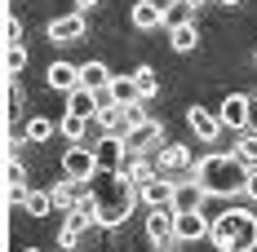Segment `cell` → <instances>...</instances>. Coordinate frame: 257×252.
Listing matches in <instances>:
<instances>
[{
	"instance_id": "22",
	"label": "cell",
	"mask_w": 257,
	"mask_h": 252,
	"mask_svg": "<svg viewBox=\"0 0 257 252\" xmlns=\"http://www.w3.org/2000/svg\"><path fill=\"white\" fill-rule=\"evenodd\" d=\"M89 128H93V120H84V115H71V111H67V115H62V124H58V133L76 146V142H84V137H89Z\"/></svg>"
},
{
	"instance_id": "15",
	"label": "cell",
	"mask_w": 257,
	"mask_h": 252,
	"mask_svg": "<svg viewBox=\"0 0 257 252\" xmlns=\"http://www.w3.org/2000/svg\"><path fill=\"white\" fill-rule=\"evenodd\" d=\"M45 80H49V89H58V93H76L80 89V67H71V62H53L49 71H45Z\"/></svg>"
},
{
	"instance_id": "30",
	"label": "cell",
	"mask_w": 257,
	"mask_h": 252,
	"mask_svg": "<svg viewBox=\"0 0 257 252\" xmlns=\"http://www.w3.org/2000/svg\"><path fill=\"white\" fill-rule=\"evenodd\" d=\"M5 40H9V45H23V23H18L14 14H9V23H5Z\"/></svg>"
},
{
	"instance_id": "3",
	"label": "cell",
	"mask_w": 257,
	"mask_h": 252,
	"mask_svg": "<svg viewBox=\"0 0 257 252\" xmlns=\"http://www.w3.org/2000/svg\"><path fill=\"white\" fill-rule=\"evenodd\" d=\"M208 239L217 252H257V217L248 208H226L222 217H213Z\"/></svg>"
},
{
	"instance_id": "9",
	"label": "cell",
	"mask_w": 257,
	"mask_h": 252,
	"mask_svg": "<svg viewBox=\"0 0 257 252\" xmlns=\"http://www.w3.org/2000/svg\"><path fill=\"white\" fill-rule=\"evenodd\" d=\"M195 164L200 159H191V146H160V155H155V168H160V177L169 173H195Z\"/></svg>"
},
{
	"instance_id": "16",
	"label": "cell",
	"mask_w": 257,
	"mask_h": 252,
	"mask_svg": "<svg viewBox=\"0 0 257 252\" xmlns=\"http://www.w3.org/2000/svg\"><path fill=\"white\" fill-rule=\"evenodd\" d=\"M173 186H178V181H169V177H155V181H147L138 195L147 199V208H169V203H173Z\"/></svg>"
},
{
	"instance_id": "20",
	"label": "cell",
	"mask_w": 257,
	"mask_h": 252,
	"mask_svg": "<svg viewBox=\"0 0 257 252\" xmlns=\"http://www.w3.org/2000/svg\"><path fill=\"white\" fill-rule=\"evenodd\" d=\"M111 98H115V106H138V102H147L133 76H115L111 80Z\"/></svg>"
},
{
	"instance_id": "26",
	"label": "cell",
	"mask_w": 257,
	"mask_h": 252,
	"mask_svg": "<svg viewBox=\"0 0 257 252\" xmlns=\"http://www.w3.org/2000/svg\"><path fill=\"white\" fill-rule=\"evenodd\" d=\"M23 208H27V217H49V212H53V195H49V190H31Z\"/></svg>"
},
{
	"instance_id": "32",
	"label": "cell",
	"mask_w": 257,
	"mask_h": 252,
	"mask_svg": "<svg viewBox=\"0 0 257 252\" xmlns=\"http://www.w3.org/2000/svg\"><path fill=\"white\" fill-rule=\"evenodd\" d=\"M248 128L257 133V93H248Z\"/></svg>"
},
{
	"instance_id": "33",
	"label": "cell",
	"mask_w": 257,
	"mask_h": 252,
	"mask_svg": "<svg viewBox=\"0 0 257 252\" xmlns=\"http://www.w3.org/2000/svg\"><path fill=\"white\" fill-rule=\"evenodd\" d=\"M248 199H257V168H248V190H244Z\"/></svg>"
},
{
	"instance_id": "37",
	"label": "cell",
	"mask_w": 257,
	"mask_h": 252,
	"mask_svg": "<svg viewBox=\"0 0 257 252\" xmlns=\"http://www.w3.org/2000/svg\"><path fill=\"white\" fill-rule=\"evenodd\" d=\"M27 252H40V248H27Z\"/></svg>"
},
{
	"instance_id": "19",
	"label": "cell",
	"mask_w": 257,
	"mask_h": 252,
	"mask_svg": "<svg viewBox=\"0 0 257 252\" xmlns=\"http://www.w3.org/2000/svg\"><path fill=\"white\" fill-rule=\"evenodd\" d=\"M5 195H9V203H27V173L18 159H9V168H5Z\"/></svg>"
},
{
	"instance_id": "25",
	"label": "cell",
	"mask_w": 257,
	"mask_h": 252,
	"mask_svg": "<svg viewBox=\"0 0 257 252\" xmlns=\"http://www.w3.org/2000/svg\"><path fill=\"white\" fill-rule=\"evenodd\" d=\"M235 159H239V164H248V168H257V133L253 128H244V137H239V142H235Z\"/></svg>"
},
{
	"instance_id": "17",
	"label": "cell",
	"mask_w": 257,
	"mask_h": 252,
	"mask_svg": "<svg viewBox=\"0 0 257 252\" xmlns=\"http://www.w3.org/2000/svg\"><path fill=\"white\" fill-rule=\"evenodd\" d=\"M133 27H138V31H155V27H164V5H155V0H138V5H133Z\"/></svg>"
},
{
	"instance_id": "36",
	"label": "cell",
	"mask_w": 257,
	"mask_h": 252,
	"mask_svg": "<svg viewBox=\"0 0 257 252\" xmlns=\"http://www.w3.org/2000/svg\"><path fill=\"white\" fill-rule=\"evenodd\" d=\"M76 5H84V9H89V5H98V0H76Z\"/></svg>"
},
{
	"instance_id": "18",
	"label": "cell",
	"mask_w": 257,
	"mask_h": 252,
	"mask_svg": "<svg viewBox=\"0 0 257 252\" xmlns=\"http://www.w3.org/2000/svg\"><path fill=\"white\" fill-rule=\"evenodd\" d=\"M111 71H106V62H84L80 67V89H89V93H102V89H111Z\"/></svg>"
},
{
	"instance_id": "13",
	"label": "cell",
	"mask_w": 257,
	"mask_h": 252,
	"mask_svg": "<svg viewBox=\"0 0 257 252\" xmlns=\"http://www.w3.org/2000/svg\"><path fill=\"white\" fill-rule=\"evenodd\" d=\"M217 120H222L226 128H248V93H226Z\"/></svg>"
},
{
	"instance_id": "8",
	"label": "cell",
	"mask_w": 257,
	"mask_h": 252,
	"mask_svg": "<svg viewBox=\"0 0 257 252\" xmlns=\"http://www.w3.org/2000/svg\"><path fill=\"white\" fill-rule=\"evenodd\" d=\"M204 199H208V190L191 177V181H178V186H173V203H169V208L182 217V212H200V208H204Z\"/></svg>"
},
{
	"instance_id": "35",
	"label": "cell",
	"mask_w": 257,
	"mask_h": 252,
	"mask_svg": "<svg viewBox=\"0 0 257 252\" xmlns=\"http://www.w3.org/2000/svg\"><path fill=\"white\" fill-rule=\"evenodd\" d=\"M186 5H191V9H195V5H208V0H186Z\"/></svg>"
},
{
	"instance_id": "10",
	"label": "cell",
	"mask_w": 257,
	"mask_h": 252,
	"mask_svg": "<svg viewBox=\"0 0 257 252\" xmlns=\"http://www.w3.org/2000/svg\"><path fill=\"white\" fill-rule=\"evenodd\" d=\"M208 230H213V217H204V212H182L178 221H173V234H178L182 243L208 239Z\"/></svg>"
},
{
	"instance_id": "27",
	"label": "cell",
	"mask_w": 257,
	"mask_h": 252,
	"mask_svg": "<svg viewBox=\"0 0 257 252\" xmlns=\"http://www.w3.org/2000/svg\"><path fill=\"white\" fill-rule=\"evenodd\" d=\"M182 23H191V5H186V0H169V5H164V27L173 31V27H182Z\"/></svg>"
},
{
	"instance_id": "34",
	"label": "cell",
	"mask_w": 257,
	"mask_h": 252,
	"mask_svg": "<svg viewBox=\"0 0 257 252\" xmlns=\"http://www.w3.org/2000/svg\"><path fill=\"white\" fill-rule=\"evenodd\" d=\"M217 5H244V0H217Z\"/></svg>"
},
{
	"instance_id": "1",
	"label": "cell",
	"mask_w": 257,
	"mask_h": 252,
	"mask_svg": "<svg viewBox=\"0 0 257 252\" xmlns=\"http://www.w3.org/2000/svg\"><path fill=\"white\" fill-rule=\"evenodd\" d=\"M89 190H93V203H98V221L106 230H115V226L128 221L133 199H138V186L128 181V173H98L89 181Z\"/></svg>"
},
{
	"instance_id": "5",
	"label": "cell",
	"mask_w": 257,
	"mask_h": 252,
	"mask_svg": "<svg viewBox=\"0 0 257 252\" xmlns=\"http://www.w3.org/2000/svg\"><path fill=\"white\" fill-rule=\"evenodd\" d=\"M124 146H128V155H160V146H164V124L160 120L133 124L124 133Z\"/></svg>"
},
{
	"instance_id": "29",
	"label": "cell",
	"mask_w": 257,
	"mask_h": 252,
	"mask_svg": "<svg viewBox=\"0 0 257 252\" xmlns=\"http://www.w3.org/2000/svg\"><path fill=\"white\" fill-rule=\"evenodd\" d=\"M23 67H27V49H23V45H5V71L18 76Z\"/></svg>"
},
{
	"instance_id": "14",
	"label": "cell",
	"mask_w": 257,
	"mask_h": 252,
	"mask_svg": "<svg viewBox=\"0 0 257 252\" xmlns=\"http://www.w3.org/2000/svg\"><path fill=\"white\" fill-rule=\"evenodd\" d=\"M49 195H53V208H58V212H71V208L89 195V181H71V177H67V181H58V186H53Z\"/></svg>"
},
{
	"instance_id": "2",
	"label": "cell",
	"mask_w": 257,
	"mask_h": 252,
	"mask_svg": "<svg viewBox=\"0 0 257 252\" xmlns=\"http://www.w3.org/2000/svg\"><path fill=\"white\" fill-rule=\"evenodd\" d=\"M191 177L208 195H239V190H248V164H239L235 155H204Z\"/></svg>"
},
{
	"instance_id": "24",
	"label": "cell",
	"mask_w": 257,
	"mask_h": 252,
	"mask_svg": "<svg viewBox=\"0 0 257 252\" xmlns=\"http://www.w3.org/2000/svg\"><path fill=\"white\" fill-rule=\"evenodd\" d=\"M53 133H58V124H53V120H45V115H31V120H27V128H23L27 142H49Z\"/></svg>"
},
{
	"instance_id": "31",
	"label": "cell",
	"mask_w": 257,
	"mask_h": 252,
	"mask_svg": "<svg viewBox=\"0 0 257 252\" xmlns=\"http://www.w3.org/2000/svg\"><path fill=\"white\" fill-rule=\"evenodd\" d=\"M58 243H62V248L71 252V248H76V243H80V230H71V226H62V234H58Z\"/></svg>"
},
{
	"instance_id": "21",
	"label": "cell",
	"mask_w": 257,
	"mask_h": 252,
	"mask_svg": "<svg viewBox=\"0 0 257 252\" xmlns=\"http://www.w3.org/2000/svg\"><path fill=\"white\" fill-rule=\"evenodd\" d=\"M67 111L71 115H84V120H98V93H89V89H76V93H67Z\"/></svg>"
},
{
	"instance_id": "4",
	"label": "cell",
	"mask_w": 257,
	"mask_h": 252,
	"mask_svg": "<svg viewBox=\"0 0 257 252\" xmlns=\"http://www.w3.org/2000/svg\"><path fill=\"white\" fill-rule=\"evenodd\" d=\"M62 177H71V181H93V177H98V155H93V146H84V142L67 146V151H62Z\"/></svg>"
},
{
	"instance_id": "6",
	"label": "cell",
	"mask_w": 257,
	"mask_h": 252,
	"mask_svg": "<svg viewBox=\"0 0 257 252\" xmlns=\"http://www.w3.org/2000/svg\"><path fill=\"white\" fill-rule=\"evenodd\" d=\"M93 155H98V173H124V164H128L124 137H111V133L93 142Z\"/></svg>"
},
{
	"instance_id": "23",
	"label": "cell",
	"mask_w": 257,
	"mask_h": 252,
	"mask_svg": "<svg viewBox=\"0 0 257 252\" xmlns=\"http://www.w3.org/2000/svg\"><path fill=\"white\" fill-rule=\"evenodd\" d=\"M169 45H173L178 53H191L195 45H200V31H195V23H182V27H173V31H169Z\"/></svg>"
},
{
	"instance_id": "11",
	"label": "cell",
	"mask_w": 257,
	"mask_h": 252,
	"mask_svg": "<svg viewBox=\"0 0 257 252\" xmlns=\"http://www.w3.org/2000/svg\"><path fill=\"white\" fill-rule=\"evenodd\" d=\"M186 124H191V133H195L200 142H217V133H222L217 111H204V106H191V111H186Z\"/></svg>"
},
{
	"instance_id": "12",
	"label": "cell",
	"mask_w": 257,
	"mask_h": 252,
	"mask_svg": "<svg viewBox=\"0 0 257 252\" xmlns=\"http://www.w3.org/2000/svg\"><path fill=\"white\" fill-rule=\"evenodd\" d=\"M49 40H53V45H76V40H84V18H80V14L53 18V23H49Z\"/></svg>"
},
{
	"instance_id": "28",
	"label": "cell",
	"mask_w": 257,
	"mask_h": 252,
	"mask_svg": "<svg viewBox=\"0 0 257 252\" xmlns=\"http://www.w3.org/2000/svg\"><path fill=\"white\" fill-rule=\"evenodd\" d=\"M133 80H138L142 98H155V93H160V80H155V67H138V71H133Z\"/></svg>"
},
{
	"instance_id": "7",
	"label": "cell",
	"mask_w": 257,
	"mask_h": 252,
	"mask_svg": "<svg viewBox=\"0 0 257 252\" xmlns=\"http://www.w3.org/2000/svg\"><path fill=\"white\" fill-rule=\"evenodd\" d=\"M173 221H178L173 208H151V212H147V239L155 243V252H164L178 239V234H173Z\"/></svg>"
}]
</instances>
